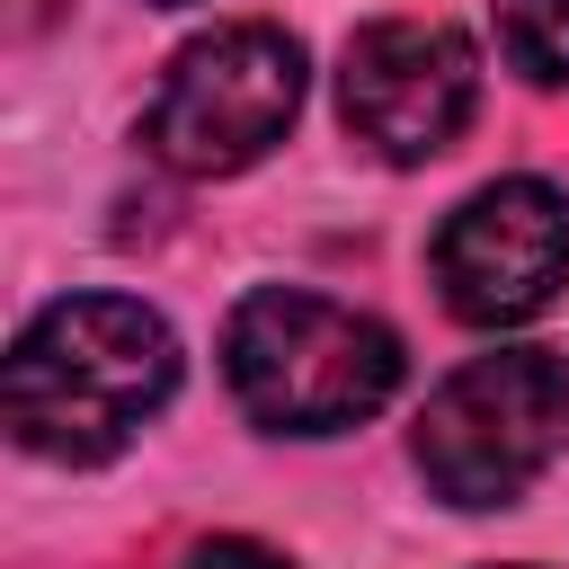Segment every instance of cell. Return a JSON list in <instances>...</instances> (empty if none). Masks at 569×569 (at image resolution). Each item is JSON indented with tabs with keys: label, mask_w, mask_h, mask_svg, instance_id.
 Returning a JSON list of instances; mask_svg holds the SVG:
<instances>
[{
	"label": "cell",
	"mask_w": 569,
	"mask_h": 569,
	"mask_svg": "<svg viewBox=\"0 0 569 569\" xmlns=\"http://www.w3.org/2000/svg\"><path fill=\"white\" fill-rule=\"evenodd\" d=\"M498 53L533 89L569 80V0H498Z\"/></svg>",
	"instance_id": "7"
},
{
	"label": "cell",
	"mask_w": 569,
	"mask_h": 569,
	"mask_svg": "<svg viewBox=\"0 0 569 569\" xmlns=\"http://www.w3.org/2000/svg\"><path fill=\"white\" fill-rule=\"evenodd\" d=\"M569 445V365L551 347H498L436 382L418 409V471L445 507L525 498Z\"/></svg>",
	"instance_id": "3"
},
{
	"label": "cell",
	"mask_w": 569,
	"mask_h": 569,
	"mask_svg": "<svg viewBox=\"0 0 569 569\" xmlns=\"http://www.w3.org/2000/svg\"><path fill=\"white\" fill-rule=\"evenodd\" d=\"M187 569H293V560H276L267 542H204Z\"/></svg>",
	"instance_id": "8"
},
{
	"label": "cell",
	"mask_w": 569,
	"mask_h": 569,
	"mask_svg": "<svg viewBox=\"0 0 569 569\" xmlns=\"http://www.w3.org/2000/svg\"><path fill=\"white\" fill-rule=\"evenodd\" d=\"M436 284L445 311L471 329H516L542 320L569 284V204L542 178H498L462 196L436 231Z\"/></svg>",
	"instance_id": "6"
},
{
	"label": "cell",
	"mask_w": 569,
	"mask_h": 569,
	"mask_svg": "<svg viewBox=\"0 0 569 569\" xmlns=\"http://www.w3.org/2000/svg\"><path fill=\"white\" fill-rule=\"evenodd\" d=\"M338 107H347L356 142H373L382 160L418 169V160L462 142V124L480 107V53L445 18H373V27L347 36Z\"/></svg>",
	"instance_id": "5"
},
{
	"label": "cell",
	"mask_w": 569,
	"mask_h": 569,
	"mask_svg": "<svg viewBox=\"0 0 569 569\" xmlns=\"http://www.w3.org/2000/svg\"><path fill=\"white\" fill-rule=\"evenodd\" d=\"M178 391V338L124 293L44 302L0 373L9 436L44 462H116Z\"/></svg>",
	"instance_id": "1"
},
{
	"label": "cell",
	"mask_w": 569,
	"mask_h": 569,
	"mask_svg": "<svg viewBox=\"0 0 569 569\" xmlns=\"http://www.w3.org/2000/svg\"><path fill=\"white\" fill-rule=\"evenodd\" d=\"M302 116V44L284 27H213L196 36L151 116H142V151L187 169V178H231L249 160H267L284 142V124Z\"/></svg>",
	"instance_id": "4"
},
{
	"label": "cell",
	"mask_w": 569,
	"mask_h": 569,
	"mask_svg": "<svg viewBox=\"0 0 569 569\" xmlns=\"http://www.w3.org/2000/svg\"><path fill=\"white\" fill-rule=\"evenodd\" d=\"M160 9H178V0H160Z\"/></svg>",
	"instance_id": "9"
},
{
	"label": "cell",
	"mask_w": 569,
	"mask_h": 569,
	"mask_svg": "<svg viewBox=\"0 0 569 569\" xmlns=\"http://www.w3.org/2000/svg\"><path fill=\"white\" fill-rule=\"evenodd\" d=\"M222 373L267 436H338L400 391V338L329 293L258 284L222 329Z\"/></svg>",
	"instance_id": "2"
}]
</instances>
